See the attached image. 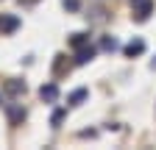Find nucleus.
<instances>
[{
	"instance_id": "1",
	"label": "nucleus",
	"mask_w": 156,
	"mask_h": 150,
	"mask_svg": "<svg viewBox=\"0 0 156 150\" xmlns=\"http://www.w3.org/2000/svg\"><path fill=\"white\" fill-rule=\"evenodd\" d=\"M39 95H42V100H48V103H56L58 100V86L56 84H48V86L39 89Z\"/></svg>"
},
{
	"instance_id": "2",
	"label": "nucleus",
	"mask_w": 156,
	"mask_h": 150,
	"mask_svg": "<svg viewBox=\"0 0 156 150\" xmlns=\"http://www.w3.org/2000/svg\"><path fill=\"white\" fill-rule=\"evenodd\" d=\"M142 50H145V42L142 39H134V42L126 45V56H140Z\"/></svg>"
},
{
	"instance_id": "3",
	"label": "nucleus",
	"mask_w": 156,
	"mask_h": 150,
	"mask_svg": "<svg viewBox=\"0 0 156 150\" xmlns=\"http://www.w3.org/2000/svg\"><path fill=\"white\" fill-rule=\"evenodd\" d=\"M92 59H95V47H92V45L78 50V64H87V61H92Z\"/></svg>"
},
{
	"instance_id": "4",
	"label": "nucleus",
	"mask_w": 156,
	"mask_h": 150,
	"mask_svg": "<svg viewBox=\"0 0 156 150\" xmlns=\"http://www.w3.org/2000/svg\"><path fill=\"white\" fill-rule=\"evenodd\" d=\"M151 14V0H140V9H136V20H148Z\"/></svg>"
},
{
	"instance_id": "5",
	"label": "nucleus",
	"mask_w": 156,
	"mask_h": 150,
	"mask_svg": "<svg viewBox=\"0 0 156 150\" xmlns=\"http://www.w3.org/2000/svg\"><path fill=\"white\" fill-rule=\"evenodd\" d=\"M84 97H87V89H75L73 95H70V106H78Z\"/></svg>"
},
{
	"instance_id": "6",
	"label": "nucleus",
	"mask_w": 156,
	"mask_h": 150,
	"mask_svg": "<svg viewBox=\"0 0 156 150\" xmlns=\"http://www.w3.org/2000/svg\"><path fill=\"white\" fill-rule=\"evenodd\" d=\"M17 25H20V20H17V17H6V20L0 22V28H3V31H14Z\"/></svg>"
},
{
	"instance_id": "7",
	"label": "nucleus",
	"mask_w": 156,
	"mask_h": 150,
	"mask_svg": "<svg viewBox=\"0 0 156 150\" xmlns=\"http://www.w3.org/2000/svg\"><path fill=\"white\" fill-rule=\"evenodd\" d=\"M101 47H103V50H117V47H120V42H117L114 36H106V39L101 42Z\"/></svg>"
},
{
	"instance_id": "8",
	"label": "nucleus",
	"mask_w": 156,
	"mask_h": 150,
	"mask_svg": "<svg viewBox=\"0 0 156 150\" xmlns=\"http://www.w3.org/2000/svg\"><path fill=\"white\" fill-rule=\"evenodd\" d=\"M9 92H11V95H20V92H25V84H20V81H11V84H9Z\"/></svg>"
},
{
	"instance_id": "9",
	"label": "nucleus",
	"mask_w": 156,
	"mask_h": 150,
	"mask_svg": "<svg viewBox=\"0 0 156 150\" xmlns=\"http://www.w3.org/2000/svg\"><path fill=\"white\" fill-rule=\"evenodd\" d=\"M62 3H64V9H67V11H78L81 0H62Z\"/></svg>"
},
{
	"instance_id": "10",
	"label": "nucleus",
	"mask_w": 156,
	"mask_h": 150,
	"mask_svg": "<svg viewBox=\"0 0 156 150\" xmlns=\"http://www.w3.org/2000/svg\"><path fill=\"white\" fill-rule=\"evenodd\" d=\"M84 42H87V33H75L73 36V47H81Z\"/></svg>"
},
{
	"instance_id": "11",
	"label": "nucleus",
	"mask_w": 156,
	"mask_h": 150,
	"mask_svg": "<svg viewBox=\"0 0 156 150\" xmlns=\"http://www.w3.org/2000/svg\"><path fill=\"white\" fill-rule=\"evenodd\" d=\"M62 120H64V111H56V114H53V125H58Z\"/></svg>"
},
{
	"instance_id": "12",
	"label": "nucleus",
	"mask_w": 156,
	"mask_h": 150,
	"mask_svg": "<svg viewBox=\"0 0 156 150\" xmlns=\"http://www.w3.org/2000/svg\"><path fill=\"white\" fill-rule=\"evenodd\" d=\"M151 67H153V70H156V59H153V61H151Z\"/></svg>"
}]
</instances>
